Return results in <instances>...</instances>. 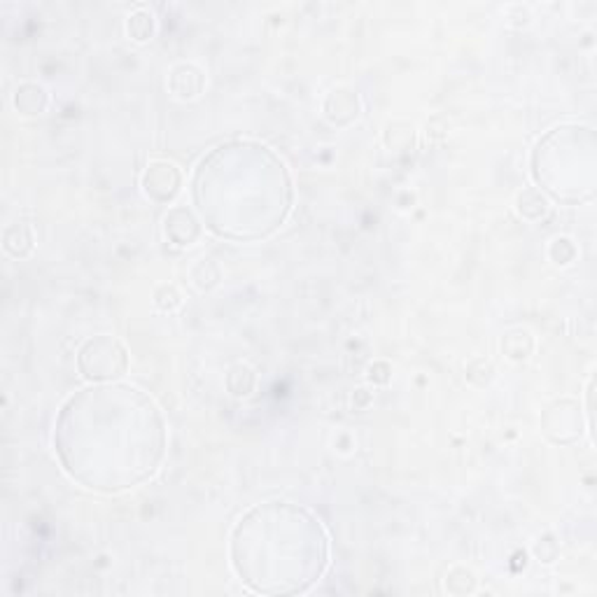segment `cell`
Instances as JSON below:
<instances>
[{"label":"cell","mask_w":597,"mask_h":597,"mask_svg":"<svg viewBox=\"0 0 597 597\" xmlns=\"http://www.w3.org/2000/svg\"><path fill=\"white\" fill-rule=\"evenodd\" d=\"M54 451L73 481L115 495L145 483L166 458L157 401L136 385L92 383L58 408Z\"/></svg>","instance_id":"cell-1"},{"label":"cell","mask_w":597,"mask_h":597,"mask_svg":"<svg viewBox=\"0 0 597 597\" xmlns=\"http://www.w3.org/2000/svg\"><path fill=\"white\" fill-rule=\"evenodd\" d=\"M192 201L215 236L259 241L287 222L294 187L271 147L257 140H226L197 163Z\"/></svg>","instance_id":"cell-2"},{"label":"cell","mask_w":597,"mask_h":597,"mask_svg":"<svg viewBox=\"0 0 597 597\" xmlns=\"http://www.w3.org/2000/svg\"><path fill=\"white\" fill-rule=\"evenodd\" d=\"M229 557L252 593L299 595L311 591L329 567V537L308 509L271 499L238 518Z\"/></svg>","instance_id":"cell-3"},{"label":"cell","mask_w":597,"mask_h":597,"mask_svg":"<svg viewBox=\"0 0 597 597\" xmlns=\"http://www.w3.org/2000/svg\"><path fill=\"white\" fill-rule=\"evenodd\" d=\"M595 131L584 124H560L546 131L532 150L537 189L560 203H581L595 197Z\"/></svg>","instance_id":"cell-4"},{"label":"cell","mask_w":597,"mask_h":597,"mask_svg":"<svg viewBox=\"0 0 597 597\" xmlns=\"http://www.w3.org/2000/svg\"><path fill=\"white\" fill-rule=\"evenodd\" d=\"M77 372L87 383H115L128 372V350L119 338L99 334L77 350Z\"/></svg>","instance_id":"cell-5"},{"label":"cell","mask_w":597,"mask_h":597,"mask_svg":"<svg viewBox=\"0 0 597 597\" xmlns=\"http://www.w3.org/2000/svg\"><path fill=\"white\" fill-rule=\"evenodd\" d=\"M541 432L549 441L569 446L584 436V413L581 404L572 397H563L549 404L541 413Z\"/></svg>","instance_id":"cell-6"},{"label":"cell","mask_w":597,"mask_h":597,"mask_svg":"<svg viewBox=\"0 0 597 597\" xmlns=\"http://www.w3.org/2000/svg\"><path fill=\"white\" fill-rule=\"evenodd\" d=\"M140 187L147 198L157 203H171L182 189V173L173 162L157 159L147 163L140 175Z\"/></svg>","instance_id":"cell-7"},{"label":"cell","mask_w":597,"mask_h":597,"mask_svg":"<svg viewBox=\"0 0 597 597\" xmlns=\"http://www.w3.org/2000/svg\"><path fill=\"white\" fill-rule=\"evenodd\" d=\"M201 232V220H198L194 210L185 208V206H175L163 217V236L169 238V243L178 245V248H187V245L197 243Z\"/></svg>","instance_id":"cell-8"},{"label":"cell","mask_w":597,"mask_h":597,"mask_svg":"<svg viewBox=\"0 0 597 597\" xmlns=\"http://www.w3.org/2000/svg\"><path fill=\"white\" fill-rule=\"evenodd\" d=\"M322 110H325V117L331 124H337V127H348V124L355 122L362 112L360 96H357L355 89L338 87L327 96Z\"/></svg>","instance_id":"cell-9"},{"label":"cell","mask_w":597,"mask_h":597,"mask_svg":"<svg viewBox=\"0 0 597 597\" xmlns=\"http://www.w3.org/2000/svg\"><path fill=\"white\" fill-rule=\"evenodd\" d=\"M169 89L182 101L197 99L206 89V73L194 64H180L171 70Z\"/></svg>","instance_id":"cell-10"},{"label":"cell","mask_w":597,"mask_h":597,"mask_svg":"<svg viewBox=\"0 0 597 597\" xmlns=\"http://www.w3.org/2000/svg\"><path fill=\"white\" fill-rule=\"evenodd\" d=\"M14 108H17L19 115L23 117H38L47 110V103H49V93L42 84H35V82H23L14 89Z\"/></svg>","instance_id":"cell-11"},{"label":"cell","mask_w":597,"mask_h":597,"mask_svg":"<svg viewBox=\"0 0 597 597\" xmlns=\"http://www.w3.org/2000/svg\"><path fill=\"white\" fill-rule=\"evenodd\" d=\"M3 248H5L7 255L12 257H29L35 248V236L31 224L26 222H17V224H10L3 233Z\"/></svg>","instance_id":"cell-12"},{"label":"cell","mask_w":597,"mask_h":597,"mask_svg":"<svg viewBox=\"0 0 597 597\" xmlns=\"http://www.w3.org/2000/svg\"><path fill=\"white\" fill-rule=\"evenodd\" d=\"M516 210L525 220L537 222L549 213V198L537 187H528V189H522L516 197Z\"/></svg>","instance_id":"cell-13"},{"label":"cell","mask_w":597,"mask_h":597,"mask_svg":"<svg viewBox=\"0 0 597 597\" xmlns=\"http://www.w3.org/2000/svg\"><path fill=\"white\" fill-rule=\"evenodd\" d=\"M502 350L509 360L522 362L528 360L534 350V341L530 337V331L525 329H511L506 331L505 338H502Z\"/></svg>","instance_id":"cell-14"},{"label":"cell","mask_w":597,"mask_h":597,"mask_svg":"<svg viewBox=\"0 0 597 597\" xmlns=\"http://www.w3.org/2000/svg\"><path fill=\"white\" fill-rule=\"evenodd\" d=\"M127 33L131 40L136 42H147L154 35V14L145 7H138L131 12L127 19Z\"/></svg>","instance_id":"cell-15"},{"label":"cell","mask_w":597,"mask_h":597,"mask_svg":"<svg viewBox=\"0 0 597 597\" xmlns=\"http://www.w3.org/2000/svg\"><path fill=\"white\" fill-rule=\"evenodd\" d=\"M257 385L255 372L248 364H236L232 372L226 373V390L233 397H248Z\"/></svg>","instance_id":"cell-16"},{"label":"cell","mask_w":597,"mask_h":597,"mask_svg":"<svg viewBox=\"0 0 597 597\" xmlns=\"http://www.w3.org/2000/svg\"><path fill=\"white\" fill-rule=\"evenodd\" d=\"M476 588V579L474 575H471L470 569L464 567H455L448 572L446 576V591L452 593L455 591V595H467V593H471Z\"/></svg>","instance_id":"cell-17"},{"label":"cell","mask_w":597,"mask_h":597,"mask_svg":"<svg viewBox=\"0 0 597 597\" xmlns=\"http://www.w3.org/2000/svg\"><path fill=\"white\" fill-rule=\"evenodd\" d=\"M180 303L182 296L175 285H162V287L154 292V306H157L159 311H163V313H171V311H175Z\"/></svg>","instance_id":"cell-18"},{"label":"cell","mask_w":597,"mask_h":597,"mask_svg":"<svg viewBox=\"0 0 597 597\" xmlns=\"http://www.w3.org/2000/svg\"><path fill=\"white\" fill-rule=\"evenodd\" d=\"M575 257H576V248L569 238H556L551 243V259L556 261V264H560V267L569 264Z\"/></svg>","instance_id":"cell-19"},{"label":"cell","mask_w":597,"mask_h":597,"mask_svg":"<svg viewBox=\"0 0 597 597\" xmlns=\"http://www.w3.org/2000/svg\"><path fill=\"white\" fill-rule=\"evenodd\" d=\"M557 553H560V549L551 537H544V540H540V544L534 546V556L540 557V563H553Z\"/></svg>","instance_id":"cell-20"},{"label":"cell","mask_w":597,"mask_h":597,"mask_svg":"<svg viewBox=\"0 0 597 597\" xmlns=\"http://www.w3.org/2000/svg\"><path fill=\"white\" fill-rule=\"evenodd\" d=\"M372 381H373V383H388V381H390L388 364H383V362L373 364L372 366Z\"/></svg>","instance_id":"cell-21"}]
</instances>
